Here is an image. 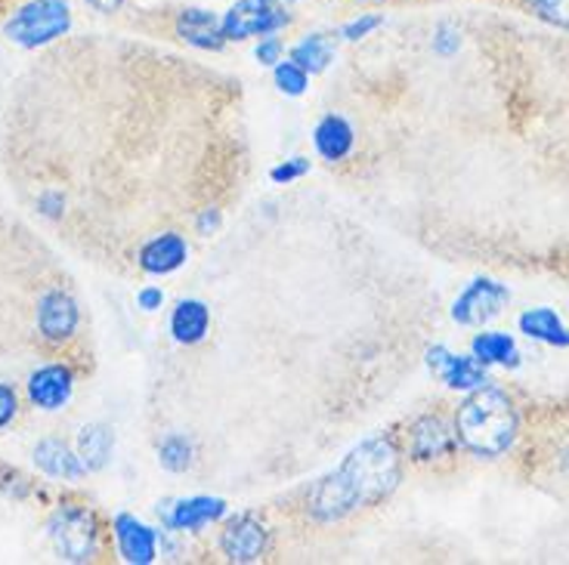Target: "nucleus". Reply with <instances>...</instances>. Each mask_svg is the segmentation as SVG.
<instances>
[{
	"instance_id": "nucleus-1",
	"label": "nucleus",
	"mask_w": 569,
	"mask_h": 565,
	"mask_svg": "<svg viewBox=\"0 0 569 565\" xmlns=\"http://www.w3.org/2000/svg\"><path fill=\"white\" fill-rule=\"evenodd\" d=\"M402 476V457L393 438H369L343 457V464L316 485L307 501L319 523H338L362 507H375L393 495Z\"/></svg>"
},
{
	"instance_id": "nucleus-2",
	"label": "nucleus",
	"mask_w": 569,
	"mask_h": 565,
	"mask_svg": "<svg viewBox=\"0 0 569 565\" xmlns=\"http://www.w3.org/2000/svg\"><path fill=\"white\" fill-rule=\"evenodd\" d=\"M520 433V414L513 408L508 393L496 386H477L461 402L456 414L458 442L477 457H501L513 448Z\"/></svg>"
},
{
	"instance_id": "nucleus-3",
	"label": "nucleus",
	"mask_w": 569,
	"mask_h": 565,
	"mask_svg": "<svg viewBox=\"0 0 569 565\" xmlns=\"http://www.w3.org/2000/svg\"><path fill=\"white\" fill-rule=\"evenodd\" d=\"M71 29L69 0H29L3 22V34L26 50L59 41Z\"/></svg>"
},
{
	"instance_id": "nucleus-4",
	"label": "nucleus",
	"mask_w": 569,
	"mask_h": 565,
	"mask_svg": "<svg viewBox=\"0 0 569 565\" xmlns=\"http://www.w3.org/2000/svg\"><path fill=\"white\" fill-rule=\"evenodd\" d=\"M47 535L66 563H90L100 551V525L93 509L81 504H62L47 523Z\"/></svg>"
},
{
	"instance_id": "nucleus-5",
	"label": "nucleus",
	"mask_w": 569,
	"mask_h": 565,
	"mask_svg": "<svg viewBox=\"0 0 569 565\" xmlns=\"http://www.w3.org/2000/svg\"><path fill=\"white\" fill-rule=\"evenodd\" d=\"M291 16L284 13L276 0H239L223 13V34L227 41H248V38H267L284 29Z\"/></svg>"
},
{
	"instance_id": "nucleus-6",
	"label": "nucleus",
	"mask_w": 569,
	"mask_h": 565,
	"mask_svg": "<svg viewBox=\"0 0 569 565\" xmlns=\"http://www.w3.org/2000/svg\"><path fill=\"white\" fill-rule=\"evenodd\" d=\"M78 322H81V312H78V303L66 287L53 284L38 297L34 325H38V334H41L43 343H50V346L69 343L74 337V331H78Z\"/></svg>"
},
{
	"instance_id": "nucleus-7",
	"label": "nucleus",
	"mask_w": 569,
	"mask_h": 565,
	"mask_svg": "<svg viewBox=\"0 0 569 565\" xmlns=\"http://www.w3.org/2000/svg\"><path fill=\"white\" fill-rule=\"evenodd\" d=\"M511 303V291L496 279H477L470 282L452 303V319L465 327H483L501 315Z\"/></svg>"
},
{
	"instance_id": "nucleus-8",
	"label": "nucleus",
	"mask_w": 569,
	"mask_h": 565,
	"mask_svg": "<svg viewBox=\"0 0 569 565\" xmlns=\"http://www.w3.org/2000/svg\"><path fill=\"white\" fill-rule=\"evenodd\" d=\"M270 547V532L251 513L229 519L220 532V551L229 563H257Z\"/></svg>"
},
{
	"instance_id": "nucleus-9",
	"label": "nucleus",
	"mask_w": 569,
	"mask_h": 565,
	"mask_svg": "<svg viewBox=\"0 0 569 565\" xmlns=\"http://www.w3.org/2000/svg\"><path fill=\"white\" fill-rule=\"evenodd\" d=\"M26 390H29V402L34 408L59 411L69 405L71 393H74V374L62 362H47L38 371H31Z\"/></svg>"
},
{
	"instance_id": "nucleus-10",
	"label": "nucleus",
	"mask_w": 569,
	"mask_h": 565,
	"mask_svg": "<svg viewBox=\"0 0 569 565\" xmlns=\"http://www.w3.org/2000/svg\"><path fill=\"white\" fill-rule=\"evenodd\" d=\"M456 448V433L440 414H425L409 426V454L418 464H433Z\"/></svg>"
},
{
	"instance_id": "nucleus-11",
	"label": "nucleus",
	"mask_w": 569,
	"mask_h": 565,
	"mask_svg": "<svg viewBox=\"0 0 569 565\" xmlns=\"http://www.w3.org/2000/svg\"><path fill=\"white\" fill-rule=\"evenodd\" d=\"M427 365L449 390H477L486 383V365L473 355H456L446 346H437L427 353Z\"/></svg>"
},
{
	"instance_id": "nucleus-12",
	"label": "nucleus",
	"mask_w": 569,
	"mask_h": 565,
	"mask_svg": "<svg viewBox=\"0 0 569 565\" xmlns=\"http://www.w3.org/2000/svg\"><path fill=\"white\" fill-rule=\"evenodd\" d=\"M186 256H189V244H186L183 235L180 232H161V235L142 241L140 251H137V263L149 275H171L183 266Z\"/></svg>"
},
{
	"instance_id": "nucleus-13",
	"label": "nucleus",
	"mask_w": 569,
	"mask_h": 565,
	"mask_svg": "<svg viewBox=\"0 0 569 565\" xmlns=\"http://www.w3.org/2000/svg\"><path fill=\"white\" fill-rule=\"evenodd\" d=\"M223 516H227V501H220V497H183L164 509V525L173 532H201Z\"/></svg>"
},
{
	"instance_id": "nucleus-14",
	"label": "nucleus",
	"mask_w": 569,
	"mask_h": 565,
	"mask_svg": "<svg viewBox=\"0 0 569 565\" xmlns=\"http://www.w3.org/2000/svg\"><path fill=\"white\" fill-rule=\"evenodd\" d=\"M114 541H118V553L128 559V563L149 565L156 563L158 556V535L146 523H140L137 516L121 513L114 516Z\"/></svg>"
},
{
	"instance_id": "nucleus-15",
	"label": "nucleus",
	"mask_w": 569,
	"mask_h": 565,
	"mask_svg": "<svg viewBox=\"0 0 569 565\" xmlns=\"http://www.w3.org/2000/svg\"><path fill=\"white\" fill-rule=\"evenodd\" d=\"M177 38L189 43V47H199V50H220L227 43L223 19L211 13V10H201V7L180 10V16H177Z\"/></svg>"
},
{
	"instance_id": "nucleus-16",
	"label": "nucleus",
	"mask_w": 569,
	"mask_h": 565,
	"mask_svg": "<svg viewBox=\"0 0 569 565\" xmlns=\"http://www.w3.org/2000/svg\"><path fill=\"white\" fill-rule=\"evenodd\" d=\"M34 464L41 473H47L50 480H62V482H78L84 480L87 466L84 461L78 457V452H71L69 445L62 438H41L34 445Z\"/></svg>"
},
{
	"instance_id": "nucleus-17",
	"label": "nucleus",
	"mask_w": 569,
	"mask_h": 565,
	"mask_svg": "<svg viewBox=\"0 0 569 565\" xmlns=\"http://www.w3.org/2000/svg\"><path fill=\"white\" fill-rule=\"evenodd\" d=\"M313 142H316V152L326 158V161H343V158L353 152L356 145V137H353V128L343 121L341 114H328L319 121V128L313 133Z\"/></svg>"
},
{
	"instance_id": "nucleus-18",
	"label": "nucleus",
	"mask_w": 569,
	"mask_h": 565,
	"mask_svg": "<svg viewBox=\"0 0 569 565\" xmlns=\"http://www.w3.org/2000/svg\"><path fill=\"white\" fill-rule=\"evenodd\" d=\"M211 327V312L201 300H180L171 315V334L183 346H196Z\"/></svg>"
},
{
	"instance_id": "nucleus-19",
	"label": "nucleus",
	"mask_w": 569,
	"mask_h": 565,
	"mask_svg": "<svg viewBox=\"0 0 569 565\" xmlns=\"http://www.w3.org/2000/svg\"><path fill=\"white\" fill-rule=\"evenodd\" d=\"M520 331L527 334L529 340H539V343H548V346H569V327L560 322V315L548 306H539V310H529L520 315Z\"/></svg>"
},
{
	"instance_id": "nucleus-20",
	"label": "nucleus",
	"mask_w": 569,
	"mask_h": 565,
	"mask_svg": "<svg viewBox=\"0 0 569 565\" xmlns=\"http://www.w3.org/2000/svg\"><path fill=\"white\" fill-rule=\"evenodd\" d=\"M470 355L483 365H501V367H517L520 365V350L508 334H498V331H486L477 334L470 343Z\"/></svg>"
},
{
	"instance_id": "nucleus-21",
	"label": "nucleus",
	"mask_w": 569,
	"mask_h": 565,
	"mask_svg": "<svg viewBox=\"0 0 569 565\" xmlns=\"http://www.w3.org/2000/svg\"><path fill=\"white\" fill-rule=\"evenodd\" d=\"M114 438L109 433V426L102 424H90L78 433V457L84 461L87 473H97L102 466L109 464L112 457Z\"/></svg>"
},
{
	"instance_id": "nucleus-22",
	"label": "nucleus",
	"mask_w": 569,
	"mask_h": 565,
	"mask_svg": "<svg viewBox=\"0 0 569 565\" xmlns=\"http://www.w3.org/2000/svg\"><path fill=\"white\" fill-rule=\"evenodd\" d=\"M291 59H295L303 71H310V74L326 71L328 62L335 59V41H331V34H307V38L291 50Z\"/></svg>"
},
{
	"instance_id": "nucleus-23",
	"label": "nucleus",
	"mask_w": 569,
	"mask_h": 565,
	"mask_svg": "<svg viewBox=\"0 0 569 565\" xmlns=\"http://www.w3.org/2000/svg\"><path fill=\"white\" fill-rule=\"evenodd\" d=\"M196 461V445H192V438L180 436V433H171V436L161 438V445H158V464L164 466V470H171V473H186L189 466Z\"/></svg>"
},
{
	"instance_id": "nucleus-24",
	"label": "nucleus",
	"mask_w": 569,
	"mask_h": 565,
	"mask_svg": "<svg viewBox=\"0 0 569 565\" xmlns=\"http://www.w3.org/2000/svg\"><path fill=\"white\" fill-rule=\"evenodd\" d=\"M527 10L551 29L569 31V0H523Z\"/></svg>"
},
{
	"instance_id": "nucleus-25",
	"label": "nucleus",
	"mask_w": 569,
	"mask_h": 565,
	"mask_svg": "<svg viewBox=\"0 0 569 565\" xmlns=\"http://www.w3.org/2000/svg\"><path fill=\"white\" fill-rule=\"evenodd\" d=\"M307 81H310V78H307V71L300 69L295 59L276 65V87L282 90L284 97H300V93L307 90Z\"/></svg>"
},
{
	"instance_id": "nucleus-26",
	"label": "nucleus",
	"mask_w": 569,
	"mask_h": 565,
	"mask_svg": "<svg viewBox=\"0 0 569 565\" xmlns=\"http://www.w3.org/2000/svg\"><path fill=\"white\" fill-rule=\"evenodd\" d=\"M458 47H461V31L452 22H440L437 31H433V50L440 53V57H452Z\"/></svg>"
},
{
	"instance_id": "nucleus-27",
	"label": "nucleus",
	"mask_w": 569,
	"mask_h": 565,
	"mask_svg": "<svg viewBox=\"0 0 569 565\" xmlns=\"http://www.w3.org/2000/svg\"><path fill=\"white\" fill-rule=\"evenodd\" d=\"M385 26V19L381 16H359V19H350L347 26L341 29L343 41H362V38H369L371 31L381 29Z\"/></svg>"
},
{
	"instance_id": "nucleus-28",
	"label": "nucleus",
	"mask_w": 569,
	"mask_h": 565,
	"mask_svg": "<svg viewBox=\"0 0 569 565\" xmlns=\"http://www.w3.org/2000/svg\"><path fill=\"white\" fill-rule=\"evenodd\" d=\"M16 414H19V396H16V390L10 383L0 381V430H7V426L13 424Z\"/></svg>"
},
{
	"instance_id": "nucleus-29",
	"label": "nucleus",
	"mask_w": 569,
	"mask_h": 565,
	"mask_svg": "<svg viewBox=\"0 0 569 565\" xmlns=\"http://www.w3.org/2000/svg\"><path fill=\"white\" fill-rule=\"evenodd\" d=\"M254 57L260 65H279V62H282V41H279V38H272V34L260 38Z\"/></svg>"
},
{
	"instance_id": "nucleus-30",
	"label": "nucleus",
	"mask_w": 569,
	"mask_h": 565,
	"mask_svg": "<svg viewBox=\"0 0 569 565\" xmlns=\"http://www.w3.org/2000/svg\"><path fill=\"white\" fill-rule=\"evenodd\" d=\"M310 170V164L303 161V158H291V161H284L282 168L272 170V183H291V180H298Z\"/></svg>"
},
{
	"instance_id": "nucleus-31",
	"label": "nucleus",
	"mask_w": 569,
	"mask_h": 565,
	"mask_svg": "<svg viewBox=\"0 0 569 565\" xmlns=\"http://www.w3.org/2000/svg\"><path fill=\"white\" fill-rule=\"evenodd\" d=\"M137 303H140V310L156 312V310H161L164 294H161V287H142L140 294H137Z\"/></svg>"
},
{
	"instance_id": "nucleus-32",
	"label": "nucleus",
	"mask_w": 569,
	"mask_h": 565,
	"mask_svg": "<svg viewBox=\"0 0 569 565\" xmlns=\"http://www.w3.org/2000/svg\"><path fill=\"white\" fill-rule=\"evenodd\" d=\"M196 226H199L201 235H211L213 229L220 226V213L211 211V208H208V211H201V216L196 220Z\"/></svg>"
},
{
	"instance_id": "nucleus-33",
	"label": "nucleus",
	"mask_w": 569,
	"mask_h": 565,
	"mask_svg": "<svg viewBox=\"0 0 569 565\" xmlns=\"http://www.w3.org/2000/svg\"><path fill=\"white\" fill-rule=\"evenodd\" d=\"M84 3L90 7V10H97V13L112 16L121 10V3H124V0H84Z\"/></svg>"
},
{
	"instance_id": "nucleus-34",
	"label": "nucleus",
	"mask_w": 569,
	"mask_h": 565,
	"mask_svg": "<svg viewBox=\"0 0 569 565\" xmlns=\"http://www.w3.org/2000/svg\"><path fill=\"white\" fill-rule=\"evenodd\" d=\"M276 3H279V7H284V10H288V7H291L295 0H276Z\"/></svg>"
}]
</instances>
